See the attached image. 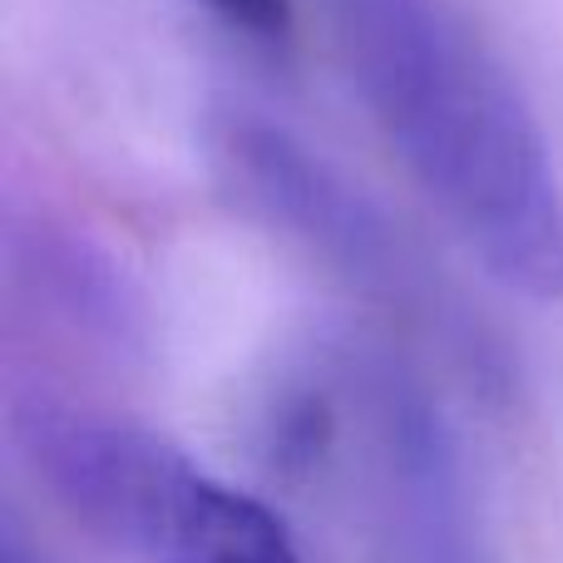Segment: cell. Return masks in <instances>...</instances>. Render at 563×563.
<instances>
[{
  "mask_svg": "<svg viewBox=\"0 0 563 563\" xmlns=\"http://www.w3.org/2000/svg\"><path fill=\"white\" fill-rule=\"evenodd\" d=\"M356 99L499 287L563 301V184L544 129L450 0H321Z\"/></svg>",
  "mask_w": 563,
  "mask_h": 563,
  "instance_id": "6da1fadb",
  "label": "cell"
},
{
  "mask_svg": "<svg viewBox=\"0 0 563 563\" xmlns=\"http://www.w3.org/2000/svg\"><path fill=\"white\" fill-rule=\"evenodd\" d=\"M20 440L55 495L139 563H301L263 499L213 479L154 430L40 400L20 416Z\"/></svg>",
  "mask_w": 563,
  "mask_h": 563,
  "instance_id": "7a4b0ae2",
  "label": "cell"
},
{
  "mask_svg": "<svg viewBox=\"0 0 563 563\" xmlns=\"http://www.w3.org/2000/svg\"><path fill=\"white\" fill-rule=\"evenodd\" d=\"M208 148L247 213L282 228L291 243L311 247L321 263L396 301L426 297V263L341 168L307 148L291 129L257 109H218Z\"/></svg>",
  "mask_w": 563,
  "mask_h": 563,
  "instance_id": "3957f363",
  "label": "cell"
},
{
  "mask_svg": "<svg viewBox=\"0 0 563 563\" xmlns=\"http://www.w3.org/2000/svg\"><path fill=\"white\" fill-rule=\"evenodd\" d=\"M366 400L400 515L406 563H485L479 534L470 525L460 450L440 410L390 371H376L366 380Z\"/></svg>",
  "mask_w": 563,
  "mask_h": 563,
  "instance_id": "277c9868",
  "label": "cell"
},
{
  "mask_svg": "<svg viewBox=\"0 0 563 563\" xmlns=\"http://www.w3.org/2000/svg\"><path fill=\"white\" fill-rule=\"evenodd\" d=\"M198 5L213 20H223L233 35L267 49H282L297 30V0H198Z\"/></svg>",
  "mask_w": 563,
  "mask_h": 563,
  "instance_id": "5b68a950",
  "label": "cell"
}]
</instances>
